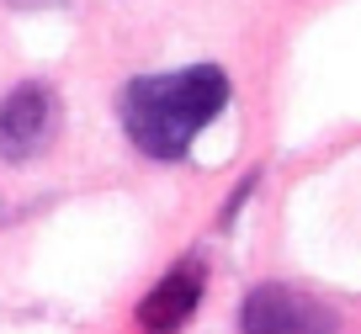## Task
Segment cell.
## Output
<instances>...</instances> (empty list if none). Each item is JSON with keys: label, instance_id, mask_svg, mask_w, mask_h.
I'll return each mask as SVG.
<instances>
[{"label": "cell", "instance_id": "obj_1", "mask_svg": "<svg viewBox=\"0 0 361 334\" xmlns=\"http://www.w3.org/2000/svg\"><path fill=\"white\" fill-rule=\"evenodd\" d=\"M228 106V75L218 64H186L144 75L123 90V128L149 159H180L192 138Z\"/></svg>", "mask_w": 361, "mask_h": 334}, {"label": "cell", "instance_id": "obj_2", "mask_svg": "<svg viewBox=\"0 0 361 334\" xmlns=\"http://www.w3.org/2000/svg\"><path fill=\"white\" fill-rule=\"evenodd\" d=\"M239 329L245 334H335L340 318L308 292H293L282 281H266L245 297L239 308Z\"/></svg>", "mask_w": 361, "mask_h": 334}, {"label": "cell", "instance_id": "obj_3", "mask_svg": "<svg viewBox=\"0 0 361 334\" xmlns=\"http://www.w3.org/2000/svg\"><path fill=\"white\" fill-rule=\"evenodd\" d=\"M59 123V101L48 85H16L0 101V159H32L48 149Z\"/></svg>", "mask_w": 361, "mask_h": 334}, {"label": "cell", "instance_id": "obj_4", "mask_svg": "<svg viewBox=\"0 0 361 334\" xmlns=\"http://www.w3.org/2000/svg\"><path fill=\"white\" fill-rule=\"evenodd\" d=\"M197 302H202V266L186 260V266H176L165 281H154V287L144 292L138 323H144V334H176L180 323L197 313Z\"/></svg>", "mask_w": 361, "mask_h": 334}, {"label": "cell", "instance_id": "obj_5", "mask_svg": "<svg viewBox=\"0 0 361 334\" xmlns=\"http://www.w3.org/2000/svg\"><path fill=\"white\" fill-rule=\"evenodd\" d=\"M11 6H54V0H11Z\"/></svg>", "mask_w": 361, "mask_h": 334}]
</instances>
